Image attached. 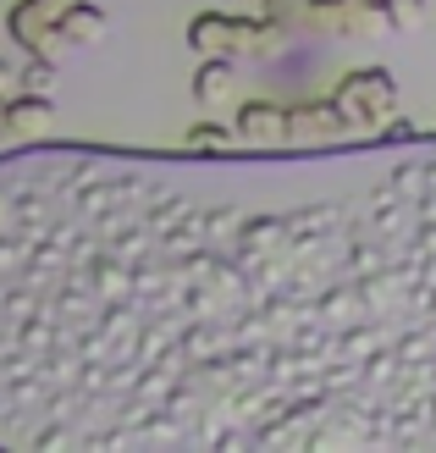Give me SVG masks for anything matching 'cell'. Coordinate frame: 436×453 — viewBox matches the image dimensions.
Here are the masks:
<instances>
[{"label": "cell", "mask_w": 436, "mask_h": 453, "mask_svg": "<svg viewBox=\"0 0 436 453\" xmlns=\"http://www.w3.org/2000/svg\"><path fill=\"white\" fill-rule=\"evenodd\" d=\"M238 139V127H221V122H194L188 133H182V150H194V155H226Z\"/></svg>", "instance_id": "obj_11"}, {"label": "cell", "mask_w": 436, "mask_h": 453, "mask_svg": "<svg viewBox=\"0 0 436 453\" xmlns=\"http://www.w3.org/2000/svg\"><path fill=\"white\" fill-rule=\"evenodd\" d=\"M436 453V139L0 155V453Z\"/></svg>", "instance_id": "obj_1"}, {"label": "cell", "mask_w": 436, "mask_h": 453, "mask_svg": "<svg viewBox=\"0 0 436 453\" xmlns=\"http://www.w3.org/2000/svg\"><path fill=\"white\" fill-rule=\"evenodd\" d=\"M22 88H39V95H50V88H56V61H50V56H34L28 66H22Z\"/></svg>", "instance_id": "obj_13"}, {"label": "cell", "mask_w": 436, "mask_h": 453, "mask_svg": "<svg viewBox=\"0 0 436 453\" xmlns=\"http://www.w3.org/2000/svg\"><path fill=\"white\" fill-rule=\"evenodd\" d=\"M6 83H11V66L0 61V100H6Z\"/></svg>", "instance_id": "obj_14"}, {"label": "cell", "mask_w": 436, "mask_h": 453, "mask_svg": "<svg viewBox=\"0 0 436 453\" xmlns=\"http://www.w3.org/2000/svg\"><path fill=\"white\" fill-rule=\"evenodd\" d=\"M50 122H56V100L39 95V88H22L17 100H6V139H11V144H39V139H50Z\"/></svg>", "instance_id": "obj_8"}, {"label": "cell", "mask_w": 436, "mask_h": 453, "mask_svg": "<svg viewBox=\"0 0 436 453\" xmlns=\"http://www.w3.org/2000/svg\"><path fill=\"white\" fill-rule=\"evenodd\" d=\"M56 28L66 34V44H100L111 34V17L95 6V0H73V6L56 17Z\"/></svg>", "instance_id": "obj_9"}, {"label": "cell", "mask_w": 436, "mask_h": 453, "mask_svg": "<svg viewBox=\"0 0 436 453\" xmlns=\"http://www.w3.org/2000/svg\"><path fill=\"white\" fill-rule=\"evenodd\" d=\"M233 78H238L233 56H204V66L194 73V100H199V105H216L226 88H233Z\"/></svg>", "instance_id": "obj_10"}, {"label": "cell", "mask_w": 436, "mask_h": 453, "mask_svg": "<svg viewBox=\"0 0 436 453\" xmlns=\"http://www.w3.org/2000/svg\"><path fill=\"white\" fill-rule=\"evenodd\" d=\"M293 39L277 17H233V12H199L188 22V44L199 56H271Z\"/></svg>", "instance_id": "obj_3"}, {"label": "cell", "mask_w": 436, "mask_h": 453, "mask_svg": "<svg viewBox=\"0 0 436 453\" xmlns=\"http://www.w3.org/2000/svg\"><path fill=\"white\" fill-rule=\"evenodd\" d=\"M265 17H277L293 34H332V39H381L393 28L381 0H265Z\"/></svg>", "instance_id": "obj_2"}, {"label": "cell", "mask_w": 436, "mask_h": 453, "mask_svg": "<svg viewBox=\"0 0 436 453\" xmlns=\"http://www.w3.org/2000/svg\"><path fill=\"white\" fill-rule=\"evenodd\" d=\"M332 100H337L342 122H348L354 133H381L398 117V83H393L386 66H359V73H348L337 83Z\"/></svg>", "instance_id": "obj_4"}, {"label": "cell", "mask_w": 436, "mask_h": 453, "mask_svg": "<svg viewBox=\"0 0 436 453\" xmlns=\"http://www.w3.org/2000/svg\"><path fill=\"white\" fill-rule=\"evenodd\" d=\"M233 127H238V139H243L249 150H287V105L243 100Z\"/></svg>", "instance_id": "obj_7"}, {"label": "cell", "mask_w": 436, "mask_h": 453, "mask_svg": "<svg viewBox=\"0 0 436 453\" xmlns=\"http://www.w3.org/2000/svg\"><path fill=\"white\" fill-rule=\"evenodd\" d=\"M73 6V0H17V6L6 12V34L22 44L28 56H66L73 44H66V34L56 28V17Z\"/></svg>", "instance_id": "obj_5"}, {"label": "cell", "mask_w": 436, "mask_h": 453, "mask_svg": "<svg viewBox=\"0 0 436 453\" xmlns=\"http://www.w3.org/2000/svg\"><path fill=\"white\" fill-rule=\"evenodd\" d=\"M348 122H342L337 100H298L287 105V144L293 150H310V144H342L348 139Z\"/></svg>", "instance_id": "obj_6"}, {"label": "cell", "mask_w": 436, "mask_h": 453, "mask_svg": "<svg viewBox=\"0 0 436 453\" xmlns=\"http://www.w3.org/2000/svg\"><path fill=\"white\" fill-rule=\"evenodd\" d=\"M381 12H386V22H393L398 34H415L425 22V0H381Z\"/></svg>", "instance_id": "obj_12"}]
</instances>
